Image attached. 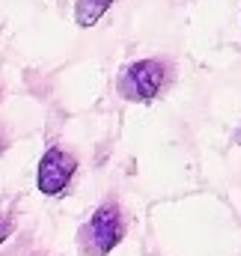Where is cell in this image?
I'll return each instance as SVG.
<instances>
[{
    "mask_svg": "<svg viewBox=\"0 0 241 256\" xmlns=\"http://www.w3.org/2000/svg\"><path fill=\"white\" fill-rule=\"evenodd\" d=\"M167 80H170V68L164 60H137V63H128L120 72L116 90L125 102L146 104L164 92Z\"/></svg>",
    "mask_w": 241,
    "mask_h": 256,
    "instance_id": "obj_2",
    "label": "cell"
},
{
    "mask_svg": "<svg viewBox=\"0 0 241 256\" xmlns=\"http://www.w3.org/2000/svg\"><path fill=\"white\" fill-rule=\"evenodd\" d=\"M3 149H6V140H3V137H0V155H3Z\"/></svg>",
    "mask_w": 241,
    "mask_h": 256,
    "instance_id": "obj_6",
    "label": "cell"
},
{
    "mask_svg": "<svg viewBox=\"0 0 241 256\" xmlns=\"http://www.w3.org/2000/svg\"><path fill=\"white\" fill-rule=\"evenodd\" d=\"M110 6H114V0H78L74 3V21H78V27H96L108 15Z\"/></svg>",
    "mask_w": 241,
    "mask_h": 256,
    "instance_id": "obj_4",
    "label": "cell"
},
{
    "mask_svg": "<svg viewBox=\"0 0 241 256\" xmlns=\"http://www.w3.org/2000/svg\"><path fill=\"white\" fill-rule=\"evenodd\" d=\"M74 173H78L74 155H68V152L60 149V146H51V149L42 155V161H39L36 188L45 194V196H60V194L72 185Z\"/></svg>",
    "mask_w": 241,
    "mask_h": 256,
    "instance_id": "obj_3",
    "label": "cell"
},
{
    "mask_svg": "<svg viewBox=\"0 0 241 256\" xmlns=\"http://www.w3.org/2000/svg\"><path fill=\"white\" fill-rule=\"evenodd\" d=\"M236 140H238V143H241V128H238V134H236Z\"/></svg>",
    "mask_w": 241,
    "mask_h": 256,
    "instance_id": "obj_7",
    "label": "cell"
},
{
    "mask_svg": "<svg viewBox=\"0 0 241 256\" xmlns=\"http://www.w3.org/2000/svg\"><path fill=\"white\" fill-rule=\"evenodd\" d=\"M9 236H12V224H9V220H3V218H0V244H3V242H6V238H9Z\"/></svg>",
    "mask_w": 241,
    "mask_h": 256,
    "instance_id": "obj_5",
    "label": "cell"
},
{
    "mask_svg": "<svg viewBox=\"0 0 241 256\" xmlns=\"http://www.w3.org/2000/svg\"><path fill=\"white\" fill-rule=\"evenodd\" d=\"M125 238V218L116 202H102L92 218L80 226L78 242L86 256H108Z\"/></svg>",
    "mask_w": 241,
    "mask_h": 256,
    "instance_id": "obj_1",
    "label": "cell"
}]
</instances>
